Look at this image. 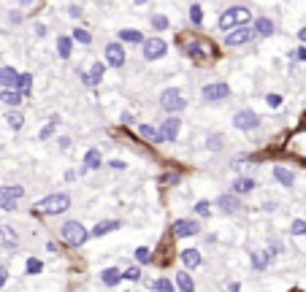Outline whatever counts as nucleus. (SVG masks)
I'll list each match as a JSON object with an SVG mask.
<instances>
[{"label":"nucleus","mask_w":306,"mask_h":292,"mask_svg":"<svg viewBox=\"0 0 306 292\" xmlns=\"http://www.w3.org/2000/svg\"><path fill=\"white\" fill-rule=\"evenodd\" d=\"M249 19H252V14H249L247 6H233V9H227V11L219 14L217 27L219 30H227V33H233V30H239V27H247Z\"/></svg>","instance_id":"f257e3e1"},{"label":"nucleus","mask_w":306,"mask_h":292,"mask_svg":"<svg viewBox=\"0 0 306 292\" xmlns=\"http://www.w3.org/2000/svg\"><path fill=\"white\" fill-rule=\"evenodd\" d=\"M68 206H70V198H68L65 192H52V195H46L44 200L35 203V211H38V214H49V217H54V214H62V211H68Z\"/></svg>","instance_id":"f03ea898"},{"label":"nucleus","mask_w":306,"mask_h":292,"mask_svg":"<svg viewBox=\"0 0 306 292\" xmlns=\"http://www.w3.org/2000/svg\"><path fill=\"white\" fill-rule=\"evenodd\" d=\"M60 238H62V243H68V246H82V243L90 238V233L82 222H65L60 227Z\"/></svg>","instance_id":"7ed1b4c3"},{"label":"nucleus","mask_w":306,"mask_h":292,"mask_svg":"<svg viewBox=\"0 0 306 292\" xmlns=\"http://www.w3.org/2000/svg\"><path fill=\"white\" fill-rule=\"evenodd\" d=\"M160 106L166 108V111H176L179 114L187 103H184V98H182V92H179V90H166L160 95Z\"/></svg>","instance_id":"20e7f679"},{"label":"nucleus","mask_w":306,"mask_h":292,"mask_svg":"<svg viewBox=\"0 0 306 292\" xmlns=\"http://www.w3.org/2000/svg\"><path fill=\"white\" fill-rule=\"evenodd\" d=\"M25 195V189L22 187H3L0 189V208H6V211H14L17 208V200Z\"/></svg>","instance_id":"39448f33"},{"label":"nucleus","mask_w":306,"mask_h":292,"mask_svg":"<svg viewBox=\"0 0 306 292\" xmlns=\"http://www.w3.org/2000/svg\"><path fill=\"white\" fill-rule=\"evenodd\" d=\"M201 95H203V100H206V103H214V100H222V98L231 95V87L222 84V81H214V84H206V87H203Z\"/></svg>","instance_id":"423d86ee"},{"label":"nucleus","mask_w":306,"mask_h":292,"mask_svg":"<svg viewBox=\"0 0 306 292\" xmlns=\"http://www.w3.org/2000/svg\"><path fill=\"white\" fill-rule=\"evenodd\" d=\"M257 114L255 111H249V108H244V111H236L233 114V128H239V130H255L257 128Z\"/></svg>","instance_id":"0eeeda50"},{"label":"nucleus","mask_w":306,"mask_h":292,"mask_svg":"<svg viewBox=\"0 0 306 292\" xmlns=\"http://www.w3.org/2000/svg\"><path fill=\"white\" fill-rule=\"evenodd\" d=\"M201 227L195 219H176L174 222V235L176 238H193V235H198Z\"/></svg>","instance_id":"6e6552de"},{"label":"nucleus","mask_w":306,"mask_h":292,"mask_svg":"<svg viewBox=\"0 0 306 292\" xmlns=\"http://www.w3.org/2000/svg\"><path fill=\"white\" fill-rule=\"evenodd\" d=\"M166 52H168V46H166V41H163V38H152V41H144V57H146L149 62L160 60Z\"/></svg>","instance_id":"1a4fd4ad"},{"label":"nucleus","mask_w":306,"mask_h":292,"mask_svg":"<svg viewBox=\"0 0 306 292\" xmlns=\"http://www.w3.org/2000/svg\"><path fill=\"white\" fill-rule=\"evenodd\" d=\"M217 208L222 211V214H236V211H241V198H236L233 192L219 195V198H217Z\"/></svg>","instance_id":"9d476101"},{"label":"nucleus","mask_w":306,"mask_h":292,"mask_svg":"<svg viewBox=\"0 0 306 292\" xmlns=\"http://www.w3.org/2000/svg\"><path fill=\"white\" fill-rule=\"evenodd\" d=\"M106 62L111 68H122L125 65V49H122V44L111 41V44L106 46Z\"/></svg>","instance_id":"9b49d317"},{"label":"nucleus","mask_w":306,"mask_h":292,"mask_svg":"<svg viewBox=\"0 0 306 292\" xmlns=\"http://www.w3.org/2000/svg\"><path fill=\"white\" fill-rule=\"evenodd\" d=\"M0 246L9 249V252L19 246V235H17V230H14L11 225H0Z\"/></svg>","instance_id":"f8f14e48"},{"label":"nucleus","mask_w":306,"mask_h":292,"mask_svg":"<svg viewBox=\"0 0 306 292\" xmlns=\"http://www.w3.org/2000/svg\"><path fill=\"white\" fill-rule=\"evenodd\" d=\"M252 38H255V33L249 27H239V30H233V33H227L225 44L227 46H241V44H249Z\"/></svg>","instance_id":"ddd939ff"},{"label":"nucleus","mask_w":306,"mask_h":292,"mask_svg":"<svg viewBox=\"0 0 306 292\" xmlns=\"http://www.w3.org/2000/svg\"><path fill=\"white\" fill-rule=\"evenodd\" d=\"M179 128H182V122L176 119V116H171V119H166V124H163V141H176L179 136Z\"/></svg>","instance_id":"4468645a"},{"label":"nucleus","mask_w":306,"mask_h":292,"mask_svg":"<svg viewBox=\"0 0 306 292\" xmlns=\"http://www.w3.org/2000/svg\"><path fill=\"white\" fill-rule=\"evenodd\" d=\"M17 78H19V73L14 68H0V87H3V90H14V87H17Z\"/></svg>","instance_id":"2eb2a0df"},{"label":"nucleus","mask_w":306,"mask_h":292,"mask_svg":"<svg viewBox=\"0 0 306 292\" xmlns=\"http://www.w3.org/2000/svg\"><path fill=\"white\" fill-rule=\"evenodd\" d=\"M120 227V222L117 219H103V222H98L95 227H92V238H100V235H106V233H111V230H117Z\"/></svg>","instance_id":"dca6fc26"},{"label":"nucleus","mask_w":306,"mask_h":292,"mask_svg":"<svg viewBox=\"0 0 306 292\" xmlns=\"http://www.w3.org/2000/svg\"><path fill=\"white\" fill-rule=\"evenodd\" d=\"M100 281H103L106 287H117V284L122 281V273H120V268H106V271L100 273Z\"/></svg>","instance_id":"f3484780"},{"label":"nucleus","mask_w":306,"mask_h":292,"mask_svg":"<svg viewBox=\"0 0 306 292\" xmlns=\"http://www.w3.org/2000/svg\"><path fill=\"white\" fill-rule=\"evenodd\" d=\"M176 287H179V292H195L193 276L187 273V271H179V273H176Z\"/></svg>","instance_id":"a211bd4d"},{"label":"nucleus","mask_w":306,"mask_h":292,"mask_svg":"<svg viewBox=\"0 0 306 292\" xmlns=\"http://www.w3.org/2000/svg\"><path fill=\"white\" fill-rule=\"evenodd\" d=\"M103 73H106V65H103V62H92V68H90V73H87V84H90V87L100 84Z\"/></svg>","instance_id":"6ab92c4d"},{"label":"nucleus","mask_w":306,"mask_h":292,"mask_svg":"<svg viewBox=\"0 0 306 292\" xmlns=\"http://www.w3.org/2000/svg\"><path fill=\"white\" fill-rule=\"evenodd\" d=\"M252 33L263 35V38H269V35L274 33V22H271L269 17H260V19H255V30H252Z\"/></svg>","instance_id":"aec40b11"},{"label":"nucleus","mask_w":306,"mask_h":292,"mask_svg":"<svg viewBox=\"0 0 306 292\" xmlns=\"http://www.w3.org/2000/svg\"><path fill=\"white\" fill-rule=\"evenodd\" d=\"M138 136L146 138V141H155V144H160V141H163V133L158 128H152V124H141V128H138Z\"/></svg>","instance_id":"412c9836"},{"label":"nucleus","mask_w":306,"mask_h":292,"mask_svg":"<svg viewBox=\"0 0 306 292\" xmlns=\"http://www.w3.org/2000/svg\"><path fill=\"white\" fill-rule=\"evenodd\" d=\"M249 189H255V181L252 179H247V176H239L236 181H233V195H244V192H249Z\"/></svg>","instance_id":"4be33fe9"},{"label":"nucleus","mask_w":306,"mask_h":292,"mask_svg":"<svg viewBox=\"0 0 306 292\" xmlns=\"http://www.w3.org/2000/svg\"><path fill=\"white\" fill-rule=\"evenodd\" d=\"M70 52H73V38L60 35V38H57V54H60L62 60H68V57H70Z\"/></svg>","instance_id":"5701e85b"},{"label":"nucleus","mask_w":306,"mask_h":292,"mask_svg":"<svg viewBox=\"0 0 306 292\" xmlns=\"http://www.w3.org/2000/svg\"><path fill=\"white\" fill-rule=\"evenodd\" d=\"M274 176H277V181H279V184H285V187H290L295 181L293 171H287L285 165H277V168H274Z\"/></svg>","instance_id":"b1692460"},{"label":"nucleus","mask_w":306,"mask_h":292,"mask_svg":"<svg viewBox=\"0 0 306 292\" xmlns=\"http://www.w3.org/2000/svg\"><path fill=\"white\" fill-rule=\"evenodd\" d=\"M98 168H100V152L98 149H90L84 154V171H98Z\"/></svg>","instance_id":"393cba45"},{"label":"nucleus","mask_w":306,"mask_h":292,"mask_svg":"<svg viewBox=\"0 0 306 292\" xmlns=\"http://www.w3.org/2000/svg\"><path fill=\"white\" fill-rule=\"evenodd\" d=\"M182 263H184L187 268H198V265H201L198 249H184V252H182Z\"/></svg>","instance_id":"a878e982"},{"label":"nucleus","mask_w":306,"mask_h":292,"mask_svg":"<svg viewBox=\"0 0 306 292\" xmlns=\"http://www.w3.org/2000/svg\"><path fill=\"white\" fill-rule=\"evenodd\" d=\"M0 100H3L6 106H19L22 95H19L17 90H0Z\"/></svg>","instance_id":"bb28decb"},{"label":"nucleus","mask_w":306,"mask_h":292,"mask_svg":"<svg viewBox=\"0 0 306 292\" xmlns=\"http://www.w3.org/2000/svg\"><path fill=\"white\" fill-rule=\"evenodd\" d=\"M269 252H255L252 255V268L255 271H265V268H269Z\"/></svg>","instance_id":"cd10ccee"},{"label":"nucleus","mask_w":306,"mask_h":292,"mask_svg":"<svg viewBox=\"0 0 306 292\" xmlns=\"http://www.w3.org/2000/svg\"><path fill=\"white\" fill-rule=\"evenodd\" d=\"M120 38L130 41V44H144V33L141 30H120Z\"/></svg>","instance_id":"c85d7f7f"},{"label":"nucleus","mask_w":306,"mask_h":292,"mask_svg":"<svg viewBox=\"0 0 306 292\" xmlns=\"http://www.w3.org/2000/svg\"><path fill=\"white\" fill-rule=\"evenodd\" d=\"M187 54H190L193 60H198V62L206 60V49H203V44H190V46H187Z\"/></svg>","instance_id":"c756f323"},{"label":"nucleus","mask_w":306,"mask_h":292,"mask_svg":"<svg viewBox=\"0 0 306 292\" xmlns=\"http://www.w3.org/2000/svg\"><path fill=\"white\" fill-rule=\"evenodd\" d=\"M190 22H193V25H203V9H201V6L198 3H193L190 6Z\"/></svg>","instance_id":"7c9ffc66"},{"label":"nucleus","mask_w":306,"mask_h":292,"mask_svg":"<svg viewBox=\"0 0 306 292\" xmlns=\"http://www.w3.org/2000/svg\"><path fill=\"white\" fill-rule=\"evenodd\" d=\"M30 84H33V76H30V73H19V78H17V90H19V92H30Z\"/></svg>","instance_id":"2f4dec72"},{"label":"nucleus","mask_w":306,"mask_h":292,"mask_svg":"<svg viewBox=\"0 0 306 292\" xmlns=\"http://www.w3.org/2000/svg\"><path fill=\"white\" fill-rule=\"evenodd\" d=\"M155 289H158V292H176V287H174V281H171V279H158V281H155Z\"/></svg>","instance_id":"473e14b6"},{"label":"nucleus","mask_w":306,"mask_h":292,"mask_svg":"<svg viewBox=\"0 0 306 292\" xmlns=\"http://www.w3.org/2000/svg\"><path fill=\"white\" fill-rule=\"evenodd\" d=\"M70 38H73V41H79V44H90V41H92V35H90L84 27H76V30H73V35H70Z\"/></svg>","instance_id":"72a5a7b5"},{"label":"nucleus","mask_w":306,"mask_h":292,"mask_svg":"<svg viewBox=\"0 0 306 292\" xmlns=\"http://www.w3.org/2000/svg\"><path fill=\"white\" fill-rule=\"evenodd\" d=\"M222 144H225V138L219 136V133H211V136H209V141H206V146L211 149V152H217V149L222 146Z\"/></svg>","instance_id":"f704fd0d"},{"label":"nucleus","mask_w":306,"mask_h":292,"mask_svg":"<svg viewBox=\"0 0 306 292\" xmlns=\"http://www.w3.org/2000/svg\"><path fill=\"white\" fill-rule=\"evenodd\" d=\"M6 122L11 124L14 130H19L22 124H25V119H22V114H17V111H11V114H6Z\"/></svg>","instance_id":"c9c22d12"},{"label":"nucleus","mask_w":306,"mask_h":292,"mask_svg":"<svg viewBox=\"0 0 306 292\" xmlns=\"http://www.w3.org/2000/svg\"><path fill=\"white\" fill-rule=\"evenodd\" d=\"M136 260H138L141 265H146L149 260H152V257H149V249H146V246H138V249H136Z\"/></svg>","instance_id":"e433bc0d"},{"label":"nucleus","mask_w":306,"mask_h":292,"mask_svg":"<svg viewBox=\"0 0 306 292\" xmlns=\"http://www.w3.org/2000/svg\"><path fill=\"white\" fill-rule=\"evenodd\" d=\"M122 279H128V281H138V279H141V268H130V271H125V273H122Z\"/></svg>","instance_id":"4c0bfd02"},{"label":"nucleus","mask_w":306,"mask_h":292,"mask_svg":"<svg viewBox=\"0 0 306 292\" xmlns=\"http://www.w3.org/2000/svg\"><path fill=\"white\" fill-rule=\"evenodd\" d=\"M293 235H306V222L303 219H295L293 222Z\"/></svg>","instance_id":"58836bf2"},{"label":"nucleus","mask_w":306,"mask_h":292,"mask_svg":"<svg viewBox=\"0 0 306 292\" xmlns=\"http://www.w3.org/2000/svg\"><path fill=\"white\" fill-rule=\"evenodd\" d=\"M52 136H54V122H49V124H46V128H44L41 133H38V138H41V141L52 138Z\"/></svg>","instance_id":"ea45409f"},{"label":"nucleus","mask_w":306,"mask_h":292,"mask_svg":"<svg viewBox=\"0 0 306 292\" xmlns=\"http://www.w3.org/2000/svg\"><path fill=\"white\" fill-rule=\"evenodd\" d=\"M41 260H27V273H41Z\"/></svg>","instance_id":"a19ab883"},{"label":"nucleus","mask_w":306,"mask_h":292,"mask_svg":"<svg viewBox=\"0 0 306 292\" xmlns=\"http://www.w3.org/2000/svg\"><path fill=\"white\" fill-rule=\"evenodd\" d=\"M195 214H201V217H209V203H206V200L195 203Z\"/></svg>","instance_id":"79ce46f5"},{"label":"nucleus","mask_w":306,"mask_h":292,"mask_svg":"<svg viewBox=\"0 0 306 292\" xmlns=\"http://www.w3.org/2000/svg\"><path fill=\"white\" fill-rule=\"evenodd\" d=\"M176 181H179V173H166L160 179V184H176Z\"/></svg>","instance_id":"37998d69"},{"label":"nucleus","mask_w":306,"mask_h":292,"mask_svg":"<svg viewBox=\"0 0 306 292\" xmlns=\"http://www.w3.org/2000/svg\"><path fill=\"white\" fill-rule=\"evenodd\" d=\"M152 25L158 27V30H166V27H168V19H166V17H155V19H152Z\"/></svg>","instance_id":"c03bdc74"},{"label":"nucleus","mask_w":306,"mask_h":292,"mask_svg":"<svg viewBox=\"0 0 306 292\" xmlns=\"http://www.w3.org/2000/svg\"><path fill=\"white\" fill-rule=\"evenodd\" d=\"M265 100H269V106H274V108H277V106L282 103V98H279V95H269Z\"/></svg>","instance_id":"a18cd8bd"},{"label":"nucleus","mask_w":306,"mask_h":292,"mask_svg":"<svg viewBox=\"0 0 306 292\" xmlns=\"http://www.w3.org/2000/svg\"><path fill=\"white\" fill-rule=\"evenodd\" d=\"M9 281V271H6V265H0V287Z\"/></svg>","instance_id":"49530a36"},{"label":"nucleus","mask_w":306,"mask_h":292,"mask_svg":"<svg viewBox=\"0 0 306 292\" xmlns=\"http://www.w3.org/2000/svg\"><path fill=\"white\" fill-rule=\"evenodd\" d=\"M111 168H114V171H125V162H122V160H114Z\"/></svg>","instance_id":"de8ad7c7"},{"label":"nucleus","mask_w":306,"mask_h":292,"mask_svg":"<svg viewBox=\"0 0 306 292\" xmlns=\"http://www.w3.org/2000/svg\"><path fill=\"white\" fill-rule=\"evenodd\" d=\"M295 57H298V60H303V62H306V49H303V46H301V49H298V52H295Z\"/></svg>","instance_id":"09e8293b"},{"label":"nucleus","mask_w":306,"mask_h":292,"mask_svg":"<svg viewBox=\"0 0 306 292\" xmlns=\"http://www.w3.org/2000/svg\"><path fill=\"white\" fill-rule=\"evenodd\" d=\"M298 41H303V44H306V27L298 30Z\"/></svg>","instance_id":"8fccbe9b"}]
</instances>
